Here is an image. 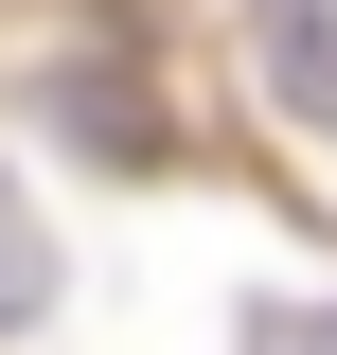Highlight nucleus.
<instances>
[{
    "mask_svg": "<svg viewBox=\"0 0 337 355\" xmlns=\"http://www.w3.org/2000/svg\"><path fill=\"white\" fill-rule=\"evenodd\" d=\"M53 302V231H36V196L0 178V320H36Z\"/></svg>",
    "mask_w": 337,
    "mask_h": 355,
    "instance_id": "f257e3e1",
    "label": "nucleus"
},
{
    "mask_svg": "<svg viewBox=\"0 0 337 355\" xmlns=\"http://www.w3.org/2000/svg\"><path fill=\"white\" fill-rule=\"evenodd\" d=\"M266 355H337V302H302V320H266Z\"/></svg>",
    "mask_w": 337,
    "mask_h": 355,
    "instance_id": "f03ea898",
    "label": "nucleus"
}]
</instances>
